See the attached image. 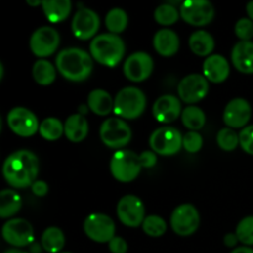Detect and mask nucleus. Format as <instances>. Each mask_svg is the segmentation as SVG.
<instances>
[{"mask_svg": "<svg viewBox=\"0 0 253 253\" xmlns=\"http://www.w3.org/2000/svg\"><path fill=\"white\" fill-rule=\"evenodd\" d=\"M40 172V161L34 152L19 150L9 155L2 165V174L12 188L31 187Z\"/></svg>", "mask_w": 253, "mask_h": 253, "instance_id": "obj_1", "label": "nucleus"}, {"mask_svg": "<svg viewBox=\"0 0 253 253\" xmlns=\"http://www.w3.org/2000/svg\"><path fill=\"white\" fill-rule=\"evenodd\" d=\"M157 163V155L153 151H143L142 153L128 150H120L114 153L110 161V170L113 177L121 183L135 180L142 168H152Z\"/></svg>", "mask_w": 253, "mask_h": 253, "instance_id": "obj_2", "label": "nucleus"}, {"mask_svg": "<svg viewBox=\"0 0 253 253\" xmlns=\"http://www.w3.org/2000/svg\"><path fill=\"white\" fill-rule=\"evenodd\" d=\"M56 68L67 81L83 82L93 71V57L78 47L64 48L57 54Z\"/></svg>", "mask_w": 253, "mask_h": 253, "instance_id": "obj_3", "label": "nucleus"}, {"mask_svg": "<svg viewBox=\"0 0 253 253\" xmlns=\"http://www.w3.org/2000/svg\"><path fill=\"white\" fill-rule=\"evenodd\" d=\"M90 56L106 67H115L125 56V42L119 35L101 34L90 42Z\"/></svg>", "mask_w": 253, "mask_h": 253, "instance_id": "obj_4", "label": "nucleus"}, {"mask_svg": "<svg viewBox=\"0 0 253 253\" xmlns=\"http://www.w3.org/2000/svg\"><path fill=\"white\" fill-rule=\"evenodd\" d=\"M146 95L136 86L123 88L114 99V113L121 119L135 120L140 118L146 109Z\"/></svg>", "mask_w": 253, "mask_h": 253, "instance_id": "obj_5", "label": "nucleus"}, {"mask_svg": "<svg viewBox=\"0 0 253 253\" xmlns=\"http://www.w3.org/2000/svg\"><path fill=\"white\" fill-rule=\"evenodd\" d=\"M132 131L128 124L121 118H109L101 124L100 138L109 148H123L131 141Z\"/></svg>", "mask_w": 253, "mask_h": 253, "instance_id": "obj_6", "label": "nucleus"}, {"mask_svg": "<svg viewBox=\"0 0 253 253\" xmlns=\"http://www.w3.org/2000/svg\"><path fill=\"white\" fill-rule=\"evenodd\" d=\"M150 147L156 155L173 156L183 147V136L175 127L162 126L151 133Z\"/></svg>", "mask_w": 253, "mask_h": 253, "instance_id": "obj_7", "label": "nucleus"}, {"mask_svg": "<svg viewBox=\"0 0 253 253\" xmlns=\"http://www.w3.org/2000/svg\"><path fill=\"white\" fill-rule=\"evenodd\" d=\"M83 227L86 236L99 244H109L115 237V222L110 216L101 212H94L86 216Z\"/></svg>", "mask_w": 253, "mask_h": 253, "instance_id": "obj_8", "label": "nucleus"}, {"mask_svg": "<svg viewBox=\"0 0 253 253\" xmlns=\"http://www.w3.org/2000/svg\"><path fill=\"white\" fill-rule=\"evenodd\" d=\"M180 17L193 26H205L215 16L214 5L208 0H185L179 7Z\"/></svg>", "mask_w": 253, "mask_h": 253, "instance_id": "obj_9", "label": "nucleus"}, {"mask_svg": "<svg viewBox=\"0 0 253 253\" xmlns=\"http://www.w3.org/2000/svg\"><path fill=\"white\" fill-rule=\"evenodd\" d=\"M200 215L192 204H182L173 210L170 215V227L179 236H190L198 230Z\"/></svg>", "mask_w": 253, "mask_h": 253, "instance_id": "obj_10", "label": "nucleus"}, {"mask_svg": "<svg viewBox=\"0 0 253 253\" xmlns=\"http://www.w3.org/2000/svg\"><path fill=\"white\" fill-rule=\"evenodd\" d=\"M59 43L61 36L58 31L51 26L39 27L30 37V48L39 58H44L53 54L58 48Z\"/></svg>", "mask_w": 253, "mask_h": 253, "instance_id": "obj_11", "label": "nucleus"}, {"mask_svg": "<svg viewBox=\"0 0 253 253\" xmlns=\"http://www.w3.org/2000/svg\"><path fill=\"white\" fill-rule=\"evenodd\" d=\"M116 214L125 226L138 227L146 219V210L142 200L132 194L124 195L118 203Z\"/></svg>", "mask_w": 253, "mask_h": 253, "instance_id": "obj_12", "label": "nucleus"}, {"mask_svg": "<svg viewBox=\"0 0 253 253\" xmlns=\"http://www.w3.org/2000/svg\"><path fill=\"white\" fill-rule=\"evenodd\" d=\"M7 125L10 130L21 137H30L40 130L36 115L31 110L22 106H16L7 113Z\"/></svg>", "mask_w": 253, "mask_h": 253, "instance_id": "obj_13", "label": "nucleus"}, {"mask_svg": "<svg viewBox=\"0 0 253 253\" xmlns=\"http://www.w3.org/2000/svg\"><path fill=\"white\" fill-rule=\"evenodd\" d=\"M209 93V81L203 74H188L178 84V95L187 104L203 100Z\"/></svg>", "mask_w": 253, "mask_h": 253, "instance_id": "obj_14", "label": "nucleus"}, {"mask_svg": "<svg viewBox=\"0 0 253 253\" xmlns=\"http://www.w3.org/2000/svg\"><path fill=\"white\" fill-rule=\"evenodd\" d=\"M2 239L14 247H25L34 241V227L25 219H10L2 226Z\"/></svg>", "mask_w": 253, "mask_h": 253, "instance_id": "obj_15", "label": "nucleus"}, {"mask_svg": "<svg viewBox=\"0 0 253 253\" xmlns=\"http://www.w3.org/2000/svg\"><path fill=\"white\" fill-rule=\"evenodd\" d=\"M153 59L146 52H135L126 58L124 63V74L126 78L135 83L146 81L153 72Z\"/></svg>", "mask_w": 253, "mask_h": 253, "instance_id": "obj_16", "label": "nucleus"}, {"mask_svg": "<svg viewBox=\"0 0 253 253\" xmlns=\"http://www.w3.org/2000/svg\"><path fill=\"white\" fill-rule=\"evenodd\" d=\"M99 27H100L99 15L88 7L79 9L72 20V32L77 39L82 41L94 39Z\"/></svg>", "mask_w": 253, "mask_h": 253, "instance_id": "obj_17", "label": "nucleus"}, {"mask_svg": "<svg viewBox=\"0 0 253 253\" xmlns=\"http://www.w3.org/2000/svg\"><path fill=\"white\" fill-rule=\"evenodd\" d=\"M252 115V109L249 101L244 98H235L227 103L224 110V123L230 128L246 127Z\"/></svg>", "mask_w": 253, "mask_h": 253, "instance_id": "obj_18", "label": "nucleus"}, {"mask_svg": "<svg viewBox=\"0 0 253 253\" xmlns=\"http://www.w3.org/2000/svg\"><path fill=\"white\" fill-rule=\"evenodd\" d=\"M182 111L180 100L170 94L160 96L152 106L153 118L161 124L173 123L182 115Z\"/></svg>", "mask_w": 253, "mask_h": 253, "instance_id": "obj_19", "label": "nucleus"}, {"mask_svg": "<svg viewBox=\"0 0 253 253\" xmlns=\"http://www.w3.org/2000/svg\"><path fill=\"white\" fill-rule=\"evenodd\" d=\"M230 74V64L221 54H211L203 63V76L212 83H222Z\"/></svg>", "mask_w": 253, "mask_h": 253, "instance_id": "obj_20", "label": "nucleus"}, {"mask_svg": "<svg viewBox=\"0 0 253 253\" xmlns=\"http://www.w3.org/2000/svg\"><path fill=\"white\" fill-rule=\"evenodd\" d=\"M231 61L241 73H253V42L239 41L231 52Z\"/></svg>", "mask_w": 253, "mask_h": 253, "instance_id": "obj_21", "label": "nucleus"}, {"mask_svg": "<svg viewBox=\"0 0 253 253\" xmlns=\"http://www.w3.org/2000/svg\"><path fill=\"white\" fill-rule=\"evenodd\" d=\"M180 46L179 36L170 29L158 30L153 37V47L163 57L174 56Z\"/></svg>", "mask_w": 253, "mask_h": 253, "instance_id": "obj_22", "label": "nucleus"}, {"mask_svg": "<svg viewBox=\"0 0 253 253\" xmlns=\"http://www.w3.org/2000/svg\"><path fill=\"white\" fill-rule=\"evenodd\" d=\"M89 133V123L83 114H73L64 123V135L72 142H82Z\"/></svg>", "mask_w": 253, "mask_h": 253, "instance_id": "obj_23", "label": "nucleus"}, {"mask_svg": "<svg viewBox=\"0 0 253 253\" xmlns=\"http://www.w3.org/2000/svg\"><path fill=\"white\" fill-rule=\"evenodd\" d=\"M88 108L99 116H106L114 111V99L104 89H94L88 95Z\"/></svg>", "mask_w": 253, "mask_h": 253, "instance_id": "obj_24", "label": "nucleus"}, {"mask_svg": "<svg viewBox=\"0 0 253 253\" xmlns=\"http://www.w3.org/2000/svg\"><path fill=\"white\" fill-rule=\"evenodd\" d=\"M42 10L49 22L58 24L69 16L72 2L69 0H46L42 1Z\"/></svg>", "mask_w": 253, "mask_h": 253, "instance_id": "obj_25", "label": "nucleus"}, {"mask_svg": "<svg viewBox=\"0 0 253 253\" xmlns=\"http://www.w3.org/2000/svg\"><path fill=\"white\" fill-rule=\"evenodd\" d=\"M189 47L193 53L200 57H207L214 51L215 41L214 37L204 30H198L193 32L189 37Z\"/></svg>", "mask_w": 253, "mask_h": 253, "instance_id": "obj_26", "label": "nucleus"}, {"mask_svg": "<svg viewBox=\"0 0 253 253\" xmlns=\"http://www.w3.org/2000/svg\"><path fill=\"white\" fill-rule=\"evenodd\" d=\"M21 197L14 189H4L0 193V217L9 219L20 211Z\"/></svg>", "mask_w": 253, "mask_h": 253, "instance_id": "obj_27", "label": "nucleus"}, {"mask_svg": "<svg viewBox=\"0 0 253 253\" xmlns=\"http://www.w3.org/2000/svg\"><path fill=\"white\" fill-rule=\"evenodd\" d=\"M66 244L64 234L59 227H47L41 236V245L48 253H61Z\"/></svg>", "mask_w": 253, "mask_h": 253, "instance_id": "obj_28", "label": "nucleus"}, {"mask_svg": "<svg viewBox=\"0 0 253 253\" xmlns=\"http://www.w3.org/2000/svg\"><path fill=\"white\" fill-rule=\"evenodd\" d=\"M32 76L40 85H49L57 77V68L47 59H39L32 67Z\"/></svg>", "mask_w": 253, "mask_h": 253, "instance_id": "obj_29", "label": "nucleus"}, {"mask_svg": "<svg viewBox=\"0 0 253 253\" xmlns=\"http://www.w3.org/2000/svg\"><path fill=\"white\" fill-rule=\"evenodd\" d=\"M182 123L183 125L190 131H199L204 127L207 116L200 108L194 105L187 106L182 111Z\"/></svg>", "mask_w": 253, "mask_h": 253, "instance_id": "obj_30", "label": "nucleus"}, {"mask_svg": "<svg viewBox=\"0 0 253 253\" xmlns=\"http://www.w3.org/2000/svg\"><path fill=\"white\" fill-rule=\"evenodd\" d=\"M105 25L110 34H121V32L125 31L128 25L127 14L121 7H114V9L109 10V12L106 14Z\"/></svg>", "mask_w": 253, "mask_h": 253, "instance_id": "obj_31", "label": "nucleus"}, {"mask_svg": "<svg viewBox=\"0 0 253 253\" xmlns=\"http://www.w3.org/2000/svg\"><path fill=\"white\" fill-rule=\"evenodd\" d=\"M40 135L46 141H57L64 133V125L57 118H46L40 124Z\"/></svg>", "mask_w": 253, "mask_h": 253, "instance_id": "obj_32", "label": "nucleus"}, {"mask_svg": "<svg viewBox=\"0 0 253 253\" xmlns=\"http://www.w3.org/2000/svg\"><path fill=\"white\" fill-rule=\"evenodd\" d=\"M155 20L157 24L163 25V26H169V25L175 24L180 16L179 10L172 4H162L160 6L156 7L155 10Z\"/></svg>", "mask_w": 253, "mask_h": 253, "instance_id": "obj_33", "label": "nucleus"}, {"mask_svg": "<svg viewBox=\"0 0 253 253\" xmlns=\"http://www.w3.org/2000/svg\"><path fill=\"white\" fill-rule=\"evenodd\" d=\"M142 230L151 237H161L167 231V222L158 215H148L142 224Z\"/></svg>", "mask_w": 253, "mask_h": 253, "instance_id": "obj_34", "label": "nucleus"}, {"mask_svg": "<svg viewBox=\"0 0 253 253\" xmlns=\"http://www.w3.org/2000/svg\"><path fill=\"white\" fill-rule=\"evenodd\" d=\"M216 142L222 151L231 152V151L236 150L237 146L240 145V136L237 135L234 128L224 127L217 132Z\"/></svg>", "mask_w": 253, "mask_h": 253, "instance_id": "obj_35", "label": "nucleus"}, {"mask_svg": "<svg viewBox=\"0 0 253 253\" xmlns=\"http://www.w3.org/2000/svg\"><path fill=\"white\" fill-rule=\"evenodd\" d=\"M236 236L241 244L246 246L253 245V216H246L237 224Z\"/></svg>", "mask_w": 253, "mask_h": 253, "instance_id": "obj_36", "label": "nucleus"}, {"mask_svg": "<svg viewBox=\"0 0 253 253\" xmlns=\"http://www.w3.org/2000/svg\"><path fill=\"white\" fill-rule=\"evenodd\" d=\"M183 147L189 153H197L203 147V137L198 131H188L183 136Z\"/></svg>", "mask_w": 253, "mask_h": 253, "instance_id": "obj_37", "label": "nucleus"}, {"mask_svg": "<svg viewBox=\"0 0 253 253\" xmlns=\"http://www.w3.org/2000/svg\"><path fill=\"white\" fill-rule=\"evenodd\" d=\"M235 34L241 41H250L253 37V21L249 17H242L235 25Z\"/></svg>", "mask_w": 253, "mask_h": 253, "instance_id": "obj_38", "label": "nucleus"}, {"mask_svg": "<svg viewBox=\"0 0 253 253\" xmlns=\"http://www.w3.org/2000/svg\"><path fill=\"white\" fill-rule=\"evenodd\" d=\"M240 146L245 152L253 155V125L246 126L239 133Z\"/></svg>", "mask_w": 253, "mask_h": 253, "instance_id": "obj_39", "label": "nucleus"}, {"mask_svg": "<svg viewBox=\"0 0 253 253\" xmlns=\"http://www.w3.org/2000/svg\"><path fill=\"white\" fill-rule=\"evenodd\" d=\"M109 250L111 253H126L128 250V245L123 237L115 236L109 242Z\"/></svg>", "mask_w": 253, "mask_h": 253, "instance_id": "obj_40", "label": "nucleus"}, {"mask_svg": "<svg viewBox=\"0 0 253 253\" xmlns=\"http://www.w3.org/2000/svg\"><path fill=\"white\" fill-rule=\"evenodd\" d=\"M48 184L44 180H36L31 185V190L36 197H44L48 193Z\"/></svg>", "mask_w": 253, "mask_h": 253, "instance_id": "obj_41", "label": "nucleus"}, {"mask_svg": "<svg viewBox=\"0 0 253 253\" xmlns=\"http://www.w3.org/2000/svg\"><path fill=\"white\" fill-rule=\"evenodd\" d=\"M239 242L236 234H226L224 237V244L227 247H235Z\"/></svg>", "mask_w": 253, "mask_h": 253, "instance_id": "obj_42", "label": "nucleus"}, {"mask_svg": "<svg viewBox=\"0 0 253 253\" xmlns=\"http://www.w3.org/2000/svg\"><path fill=\"white\" fill-rule=\"evenodd\" d=\"M231 253H253V250L251 247L242 246V247H236V249H234Z\"/></svg>", "mask_w": 253, "mask_h": 253, "instance_id": "obj_43", "label": "nucleus"}, {"mask_svg": "<svg viewBox=\"0 0 253 253\" xmlns=\"http://www.w3.org/2000/svg\"><path fill=\"white\" fill-rule=\"evenodd\" d=\"M246 11L247 15H249V19H251L253 21V0L246 5Z\"/></svg>", "mask_w": 253, "mask_h": 253, "instance_id": "obj_44", "label": "nucleus"}, {"mask_svg": "<svg viewBox=\"0 0 253 253\" xmlns=\"http://www.w3.org/2000/svg\"><path fill=\"white\" fill-rule=\"evenodd\" d=\"M4 253H26V252L21 251V250H19V249H10V250H7V251H5Z\"/></svg>", "mask_w": 253, "mask_h": 253, "instance_id": "obj_45", "label": "nucleus"}, {"mask_svg": "<svg viewBox=\"0 0 253 253\" xmlns=\"http://www.w3.org/2000/svg\"><path fill=\"white\" fill-rule=\"evenodd\" d=\"M27 4L32 5V6H36V5H42V1L37 0V1H31V0H27Z\"/></svg>", "mask_w": 253, "mask_h": 253, "instance_id": "obj_46", "label": "nucleus"}, {"mask_svg": "<svg viewBox=\"0 0 253 253\" xmlns=\"http://www.w3.org/2000/svg\"><path fill=\"white\" fill-rule=\"evenodd\" d=\"M2 72H4V68H2V63H0V81L2 79Z\"/></svg>", "mask_w": 253, "mask_h": 253, "instance_id": "obj_47", "label": "nucleus"}, {"mask_svg": "<svg viewBox=\"0 0 253 253\" xmlns=\"http://www.w3.org/2000/svg\"><path fill=\"white\" fill-rule=\"evenodd\" d=\"M61 253H72V252H61Z\"/></svg>", "mask_w": 253, "mask_h": 253, "instance_id": "obj_48", "label": "nucleus"}]
</instances>
